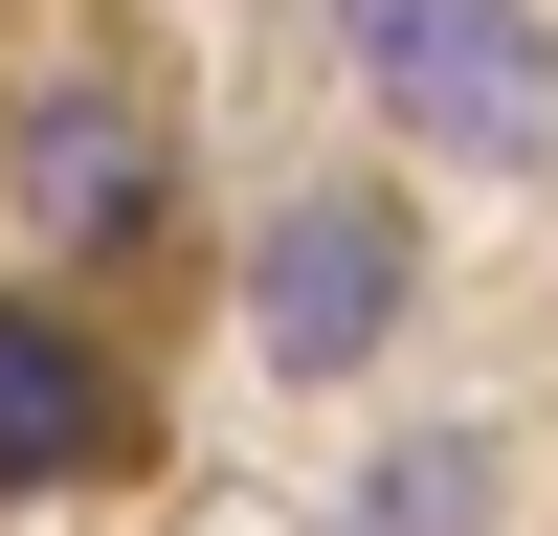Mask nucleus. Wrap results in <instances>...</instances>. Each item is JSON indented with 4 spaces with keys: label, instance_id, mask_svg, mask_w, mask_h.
<instances>
[{
    "label": "nucleus",
    "instance_id": "3",
    "mask_svg": "<svg viewBox=\"0 0 558 536\" xmlns=\"http://www.w3.org/2000/svg\"><path fill=\"white\" fill-rule=\"evenodd\" d=\"M89 447H112V357L68 313H0V491H68Z\"/></svg>",
    "mask_w": 558,
    "mask_h": 536
},
{
    "label": "nucleus",
    "instance_id": "5",
    "mask_svg": "<svg viewBox=\"0 0 558 536\" xmlns=\"http://www.w3.org/2000/svg\"><path fill=\"white\" fill-rule=\"evenodd\" d=\"M23 202H45V223H134V202H157V134H134V112H45Z\"/></svg>",
    "mask_w": 558,
    "mask_h": 536
},
{
    "label": "nucleus",
    "instance_id": "1",
    "mask_svg": "<svg viewBox=\"0 0 558 536\" xmlns=\"http://www.w3.org/2000/svg\"><path fill=\"white\" fill-rule=\"evenodd\" d=\"M357 89L447 157H558V23L536 0H336Z\"/></svg>",
    "mask_w": 558,
    "mask_h": 536
},
{
    "label": "nucleus",
    "instance_id": "2",
    "mask_svg": "<svg viewBox=\"0 0 558 536\" xmlns=\"http://www.w3.org/2000/svg\"><path fill=\"white\" fill-rule=\"evenodd\" d=\"M246 336H268V380H357V357L402 336V202H380V179H313V202L268 223Z\"/></svg>",
    "mask_w": 558,
    "mask_h": 536
},
{
    "label": "nucleus",
    "instance_id": "4",
    "mask_svg": "<svg viewBox=\"0 0 558 536\" xmlns=\"http://www.w3.org/2000/svg\"><path fill=\"white\" fill-rule=\"evenodd\" d=\"M336 536H492V447H470V425H425V447H380Z\"/></svg>",
    "mask_w": 558,
    "mask_h": 536
}]
</instances>
